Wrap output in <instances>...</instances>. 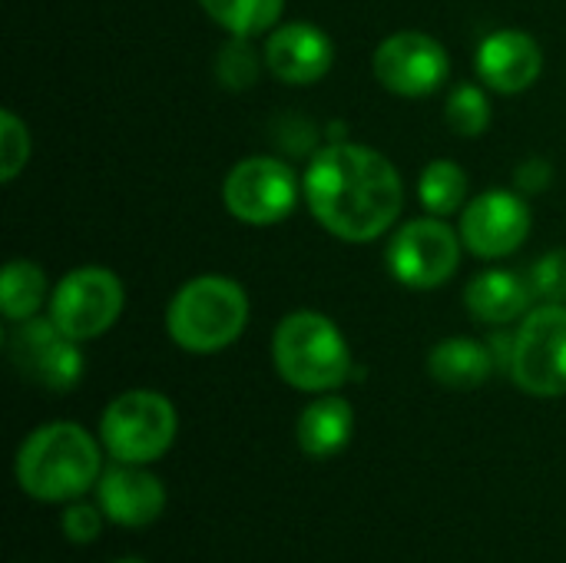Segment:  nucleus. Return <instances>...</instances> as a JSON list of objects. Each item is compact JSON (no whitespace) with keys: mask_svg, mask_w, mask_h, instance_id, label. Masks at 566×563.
Masks as SVG:
<instances>
[{"mask_svg":"<svg viewBox=\"0 0 566 563\" xmlns=\"http://www.w3.org/2000/svg\"><path fill=\"white\" fill-rule=\"evenodd\" d=\"M216 73H219L222 86H229V90H249L259 80V53L252 50L249 37H232L222 46Z\"/></svg>","mask_w":566,"mask_h":563,"instance_id":"nucleus-23","label":"nucleus"},{"mask_svg":"<svg viewBox=\"0 0 566 563\" xmlns=\"http://www.w3.org/2000/svg\"><path fill=\"white\" fill-rule=\"evenodd\" d=\"M249 325V295L235 279L199 275L189 279L166 309L169 338L192 355H216L229 348Z\"/></svg>","mask_w":566,"mask_h":563,"instance_id":"nucleus-3","label":"nucleus"},{"mask_svg":"<svg viewBox=\"0 0 566 563\" xmlns=\"http://www.w3.org/2000/svg\"><path fill=\"white\" fill-rule=\"evenodd\" d=\"M272 358L285 385L322 395L348 382L352 352L338 325L322 312H292L279 322L272 338Z\"/></svg>","mask_w":566,"mask_h":563,"instance_id":"nucleus-4","label":"nucleus"},{"mask_svg":"<svg viewBox=\"0 0 566 563\" xmlns=\"http://www.w3.org/2000/svg\"><path fill=\"white\" fill-rule=\"evenodd\" d=\"M96 501L116 528H149L166 511V484L143 465L113 461L96 481Z\"/></svg>","mask_w":566,"mask_h":563,"instance_id":"nucleus-13","label":"nucleus"},{"mask_svg":"<svg viewBox=\"0 0 566 563\" xmlns=\"http://www.w3.org/2000/svg\"><path fill=\"white\" fill-rule=\"evenodd\" d=\"M527 285L531 295L544 305H564L566 302V249H554L547 256H541L531 269H527Z\"/></svg>","mask_w":566,"mask_h":563,"instance_id":"nucleus-24","label":"nucleus"},{"mask_svg":"<svg viewBox=\"0 0 566 563\" xmlns=\"http://www.w3.org/2000/svg\"><path fill=\"white\" fill-rule=\"evenodd\" d=\"M448 126L464 136V139H478L488 133L491 126V100L478 83H461L451 90L448 96Z\"/></svg>","mask_w":566,"mask_h":563,"instance_id":"nucleus-22","label":"nucleus"},{"mask_svg":"<svg viewBox=\"0 0 566 563\" xmlns=\"http://www.w3.org/2000/svg\"><path fill=\"white\" fill-rule=\"evenodd\" d=\"M551 179H554V169H551V163L547 159H541V156H534V159H524L521 166H517V173H514V186L521 189V192H544L547 186H551Z\"/></svg>","mask_w":566,"mask_h":563,"instance_id":"nucleus-27","label":"nucleus"},{"mask_svg":"<svg viewBox=\"0 0 566 563\" xmlns=\"http://www.w3.org/2000/svg\"><path fill=\"white\" fill-rule=\"evenodd\" d=\"M30 159V129L13 110L0 113V179L13 183Z\"/></svg>","mask_w":566,"mask_h":563,"instance_id":"nucleus-25","label":"nucleus"},{"mask_svg":"<svg viewBox=\"0 0 566 563\" xmlns=\"http://www.w3.org/2000/svg\"><path fill=\"white\" fill-rule=\"evenodd\" d=\"M534 295L524 275L507 269H488L474 275L464 289V305L471 319L484 325H511L527 315Z\"/></svg>","mask_w":566,"mask_h":563,"instance_id":"nucleus-16","label":"nucleus"},{"mask_svg":"<svg viewBox=\"0 0 566 563\" xmlns=\"http://www.w3.org/2000/svg\"><path fill=\"white\" fill-rule=\"evenodd\" d=\"M222 199L229 216L245 226H275L292 216L298 202L295 169L275 156H249L226 176Z\"/></svg>","mask_w":566,"mask_h":563,"instance_id":"nucleus-9","label":"nucleus"},{"mask_svg":"<svg viewBox=\"0 0 566 563\" xmlns=\"http://www.w3.org/2000/svg\"><path fill=\"white\" fill-rule=\"evenodd\" d=\"M375 80L395 96H431L448 83L451 56L448 50L421 33V30H398L375 50L371 60Z\"/></svg>","mask_w":566,"mask_h":563,"instance_id":"nucleus-11","label":"nucleus"},{"mask_svg":"<svg viewBox=\"0 0 566 563\" xmlns=\"http://www.w3.org/2000/svg\"><path fill=\"white\" fill-rule=\"evenodd\" d=\"M17 329L7 338L10 362L23 378L46 392H70L83 378V352L80 342L70 338L50 315L13 322Z\"/></svg>","mask_w":566,"mask_h":563,"instance_id":"nucleus-10","label":"nucleus"},{"mask_svg":"<svg viewBox=\"0 0 566 563\" xmlns=\"http://www.w3.org/2000/svg\"><path fill=\"white\" fill-rule=\"evenodd\" d=\"M202 10L232 37H259L275 30L285 10V0H199Z\"/></svg>","mask_w":566,"mask_h":563,"instance_id":"nucleus-20","label":"nucleus"},{"mask_svg":"<svg viewBox=\"0 0 566 563\" xmlns=\"http://www.w3.org/2000/svg\"><path fill=\"white\" fill-rule=\"evenodd\" d=\"M116 563H146V561H139V557H123V561H116Z\"/></svg>","mask_w":566,"mask_h":563,"instance_id":"nucleus-28","label":"nucleus"},{"mask_svg":"<svg viewBox=\"0 0 566 563\" xmlns=\"http://www.w3.org/2000/svg\"><path fill=\"white\" fill-rule=\"evenodd\" d=\"M103 508L96 504H83V501H70V508L63 511V534L70 544L83 548V544H93L99 534H103Z\"/></svg>","mask_w":566,"mask_h":563,"instance_id":"nucleus-26","label":"nucleus"},{"mask_svg":"<svg viewBox=\"0 0 566 563\" xmlns=\"http://www.w3.org/2000/svg\"><path fill=\"white\" fill-rule=\"evenodd\" d=\"M494 368H497L494 352L484 342L464 338V335L438 342L428 355L431 378L444 388H454V392L481 388L494 375Z\"/></svg>","mask_w":566,"mask_h":563,"instance_id":"nucleus-18","label":"nucleus"},{"mask_svg":"<svg viewBox=\"0 0 566 563\" xmlns=\"http://www.w3.org/2000/svg\"><path fill=\"white\" fill-rule=\"evenodd\" d=\"M335 63V43L315 23L295 20L282 23L265 40V66L275 80L289 86L318 83Z\"/></svg>","mask_w":566,"mask_h":563,"instance_id":"nucleus-14","label":"nucleus"},{"mask_svg":"<svg viewBox=\"0 0 566 563\" xmlns=\"http://www.w3.org/2000/svg\"><path fill=\"white\" fill-rule=\"evenodd\" d=\"M355 435V411L345 398L338 395H322L315 398L302 418H298V428H295V438H298V448L308 455V458H335L348 448Z\"/></svg>","mask_w":566,"mask_h":563,"instance_id":"nucleus-17","label":"nucleus"},{"mask_svg":"<svg viewBox=\"0 0 566 563\" xmlns=\"http://www.w3.org/2000/svg\"><path fill=\"white\" fill-rule=\"evenodd\" d=\"M531 236V206L521 192L488 189L461 216V242L481 259H504Z\"/></svg>","mask_w":566,"mask_h":563,"instance_id":"nucleus-12","label":"nucleus"},{"mask_svg":"<svg viewBox=\"0 0 566 563\" xmlns=\"http://www.w3.org/2000/svg\"><path fill=\"white\" fill-rule=\"evenodd\" d=\"M13 471L27 498L43 504H70L96 488L103 475V455L86 428L73 421H53L23 438Z\"/></svg>","mask_w":566,"mask_h":563,"instance_id":"nucleus-2","label":"nucleus"},{"mask_svg":"<svg viewBox=\"0 0 566 563\" xmlns=\"http://www.w3.org/2000/svg\"><path fill=\"white\" fill-rule=\"evenodd\" d=\"M478 76L497 93H524L544 70L541 43L524 30H494L481 40L474 56Z\"/></svg>","mask_w":566,"mask_h":563,"instance_id":"nucleus-15","label":"nucleus"},{"mask_svg":"<svg viewBox=\"0 0 566 563\" xmlns=\"http://www.w3.org/2000/svg\"><path fill=\"white\" fill-rule=\"evenodd\" d=\"M511 378L534 398L566 395V302L527 312L514 332Z\"/></svg>","mask_w":566,"mask_h":563,"instance_id":"nucleus-6","label":"nucleus"},{"mask_svg":"<svg viewBox=\"0 0 566 563\" xmlns=\"http://www.w3.org/2000/svg\"><path fill=\"white\" fill-rule=\"evenodd\" d=\"M302 189L312 216L345 242L385 236L405 202V186L391 159L358 143L318 149L305 169Z\"/></svg>","mask_w":566,"mask_h":563,"instance_id":"nucleus-1","label":"nucleus"},{"mask_svg":"<svg viewBox=\"0 0 566 563\" xmlns=\"http://www.w3.org/2000/svg\"><path fill=\"white\" fill-rule=\"evenodd\" d=\"M123 312V282L103 265L66 272L50 295V319L76 342L99 338Z\"/></svg>","mask_w":566,"mask_h":563,"instance_id":"nucleus-8","label":"nucleus"},{"mask_svg":"<svg viewBox=\"0 0 566 563\" xmlns=\"http://www.w3.org/2000/svg\"><path fill=\"white\" fill-rule=\"evenodd\" d=\"M176 408L159 392H123L113 398L99 418V445L113 461L153 465L176 441Z\"/></svg>","mask_w":566,"mask_h":563,"instance_id":"nucleus-5","label":"nucleus"},{"mask_svg":"<svg viewBox=\"0 0 566 563\" xmlns=\"http://www.w3.org/2000/svg\"><path fill=\"white\" fill-rule=\"evenodd\" d=\"M46 302V275L30 259H10L0 275V312L7 322H27Z\"/></svg>","mask_w":566,"mask_h":563,"instance_id":"nucleus-19","label":"nucleus"},{"mask_svg":"<svg viewBox=\"0 0 566 563\" xmlns=\"http://www.w3.org/2000/svg\"><path fill=\"white\" fill-rule=\"evenodd\" d=\"M468 173L454 159H434L418 179V199L431 216H451L464 206Z\"/></svg>","mask_w":566,"mask_h":563,"instance_id":"nucleus-21","label":"nucleus"},{"mask_svg":"<svg viewBox=\"0 0 566 563\" xmlns=\"http://www.w3.org/2000/svg\"><path fill=\"white\" fill-rule=\"evenodd\" d=\"M461 246V232L441 216L411 219L388 242V272L408 289H438L458 272Z\"/></svg>","mask_w":566,"mask_h":563,"instance_id":"nucleus-7","label":"nucleus"}]
</instances>
